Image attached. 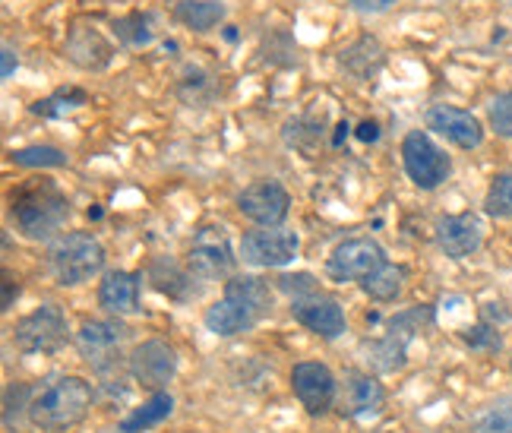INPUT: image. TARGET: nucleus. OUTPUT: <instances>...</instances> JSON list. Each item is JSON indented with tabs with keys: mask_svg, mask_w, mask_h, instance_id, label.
<instances>
[{
	"mask_svg": "<svg viewBox=\"0 0 512 433\" xmlns=\"http://www.w3.org/2000/svg\"><path fill=\"white\" fill-rule=\"evenodd\" d=\"M291 317L323 339H339L345 332L342 304L323 291H310V294H301V298H291Z\"/></svg>",
	"mask_w": 512,
	"mask_h": 433,
	"instance_id": "f8f14e48",
	"label": "nucleus"
},
{
	"mask_svg": "<svg viewBox=\"0 0 512 433\" xmlns=\"http://www.w3.org/2000/svg\"><path fill=\"white\" fill-rule=\"evenodd\" d=\"M98 304H102L114 317H127V313L140 310V275L136 272H108L102 285H98Z\"/></svg>",
	"mask_w": 512,
	"mask_h": 433,
	"instance_id": "f3484780",
	"label": "nucleus"
},
{
	"mask_svg": "<svg viewBox=\"0 0 512 433\" xmlns=\"http://www.w3.org/2000/svg\"><path fill=\"white\" fill-rule=\"evenodd\" d=\"M291 386H294V396H298V402L310 415H326L332 402H336V377H332L326 364H317V361L294 364Z\"/></svg>",
	"mask_w": 512,
	"mask_h": 433,
	"instance_id": "ddd939ff",
	"label": "nucleus"
},
{
	"mask_svg": "<svg viewBox=\"0 0 512 433\" xmlns=\"http://www.w3.org/2000/svg\"><path fill=\"white\" fill-rule=\"evenodd\" d=\"M127 336L130 329L117 320H86L76 332V348L98 373H108L121 361V345Z\"/></svg>",
	"mask_w": 512,
	"mask_h": 433,
	"instance_id": "0eeeda50",
	"label": "nucleus"
},
{
	"mask_svg": "<svg viewBox=\"0 0 512 433\" xmlns=\"http://www.w3.org/2000/svg\"><path fill=\"white\" fill-rule=\"evenodd\" d=\"M487 212L497 215V219H509L512 215V171L494 177V184L487 190V200H484Z\"/></svg>",
	"mask_w": 512,
	"mask_h": 433,
	"instance_id": "a878e982",
	"label": "nucleus"
},
{
	"mask_svg": "<svg viewBox=\"0 0 512 433\" xmlns=\"http://www.w3.org/2000/svg\"><path fill=\"white\" fill-rule=\"evenodd\" d=\"M427 127L433 133L446 136L449 143H456L459 149H478L484 143V127L471 111L456 108V105H433L427 111Z\"/></svg>",
	"mask_w": 512,
	"mask_h": 433,
	"instance_id": "2eb2a0df",
	"label": "nucleus"
},
{
	"mask_svg": "<svg viewBox=\"0 0 512 433\" xmlns=\"http://www.w3.org/2000/svg\"><path fill=\"white\" fill-rule=\"evenodd\" d=\"M10 219L29 241H45L70 219V200L54 181H29L10 193Z\"/></svg>",
	"mask_w": 512,
	"mask_h": 433,
	"instance_id": "f03ea898",
	"label": "nucleus"
},
{
	"mask_svg": "<svg viewBox=\"0 0 512 433\" xmlns=\"http://www.w3.org/2000/svg\"><path fill=\"white\" fill-rule=\"evenodd\" d=\"M48 263H51V272H54L57 285L76 288V285L89 282L92 275L102 272V266H105V247L98 244L92 234H86V231H70V234H64V238H57L51 244Z\"/></svg>",
	"mask_w": 512,
	"mask_h": 433,
	"instance_id": "20e7f679",
	"label": "nucleus"
},
{
	"mask_svg": "<svg viewBox=\"0 0 512 433\" xmlns=\"http://www.w3.org/2000/svg\"><path fill=\"white\" fill-rule=\"evenodd\" d=\"M392 0H351L354 10H386Z\"/></svg>",
	"mask_w": 512,
	"mask_h": 433,
	"instance_id": "7c9ffc66",
	"label": "nucleus"
},
{
	"mask_svg": "<svg viewBox=\"0 0 512 433\" xmlns=\"http://www.w3.org/2000/svg\"><path fill=\"white\" fill-rule=\"evenodd\" d=\"M279 288L288 291V294H294V298H301V294L317 291V285H313V279H310L307 272H301V275H282V279H279Z\"/></svg>",
	"mask_w": 512,
	"mask_h": 433,
	"instance_id": "c85d7f7f",
	"label": "nucleus"
},
{
	"mask_svg": "<svg viewBox=\"0 0 512 433\" xmlns=\"http://www.w3.org/2000/svg\"><path fill=\"white\" fill-rule=\"evenodd\" d=\"M358 140H361V143H377V140H380V127L373 124V121H364V124L358 127Z\"/></svg>",
	"mask_w": 512,
	"mask_h": 433,
	"instance_id": "c756f323",
	"label": "nucleus"
},
{
	"mask_svg": "<svg viewBox=\"0 0 512 433\" xmlns=\"http://www.w3.org/2000/svg\"><path fill=\"white\" fill-rule=\"evenodd\" d=\"M238 209L244 219L256 222L260 228H279L288 219L291 196L279 181H253L238 196Z\"/></svg>",
	"mask_w": 512,
	"mask_h": 433,
	"instance_id": "9b49d317",
	"label": "nucleus"
},
{
	"mask_svg": "<svg viewBox=\"0 0 512 433\" xmlns=\"http://www.w3.org/2000/svg\"><path fill=\"white\" fill-rule=\"evenodd\" d=\"M92 408V386L83 377H54L35 389L29 402V418L42 430H67L76 427Z\"/></svg>",
	"mask_w": 512,
	"mask_h": 433,
	"instance_id": "7ed1b4c3",
	"label": "nucleus"
},
{
	"mask_svg": "<svg viewBox=\"0 0 512 433\" xmlns=\"http://www.w3.org/2000/svg\"><path fill=\"white\" fill-rule=\"evenodd\" d=\"M130 373L136 383H143L146 389L162 392L165 383H171V377L177 373V351L159 339L136 345L130 354Z\"/></svg>",
	"mask_w": 512,
	"mask_h": 433,
	"instance_id": "4468645a",
	"label": "nucleus"
},
{
	"mask_svg": "<svg viewBox=\"0 0 512 433\" xmlns=\"http://www.w3.org/2000/svg\"><path fill=\"white\" fill-rule=\"evenodd\" d=\"M10 73H13V51L4 48V76H10Z\"/></svg>",
	"mask_w": 512,
	"mask_h": 433,
	"instance_id": "473e14b6",
	"label": "nucleus"
},
{
	"mask_svg": "<svg viewBox=\"0 0 512 433\" xmlns=\"http://www.w3.org/2000/svg\"><path fill=\"white\" fill-rule=\"evenodd\" d=\"M437 244L452 260L471 257L484 244V222L475 212L446 215V219L437 222Z\"/></svg>",
	"mask_w": 512,
	"mask_h": 433,
	"instance_id": "dca6fc26",
	"label": "nucleus"
},
{
	"mask_svg": "<svg viewBox=\"0 0 512 433\" xmlns=\"http://www.w3.org/2000/svg\"><path fill=\"white\" fill-rule=\"evenodd\" d=\"M187 263H190V272H196L200 279H225V275H231L238 257H234V250H231L228 231L222 225H206L196 231Z\"/></svg>",
	"mask_w": 512,
	"mask_h": 433,
	"instance_id": "1a4fd4ad",
	"label": "nucleus"
},
{
	"mask_svg": "<svg viewBox=\"0 0 512 433\" xmlns=\"http://www.w3.org/2000/svg\"><path fill=\"white\" fill-rule=\"evenodd\" d=\"M475 433H512V402L503 399L497 405H490L475 421Z\"/></svg>",
	"mask_w": 512,
	"mask_h": 433,
	"instance_id": "bb28decb",
	"label": "nucleus"
},
{
	"mask_svg": "<svg viewBox=\"0 0 512 433\" xmlns=\"http://www.w3.org/2000/svg\"><path fill=\"white\" fill-rule=\"evenodd\" d=\"M405 266H396V263H383L373 275L361 282L364 294H370L373 301H392L402 294V285H405Z\"/></svg>",
	"mask_w": 512,
	"mask_h": 433,
	"instance_id": "4be33fe9",
	"label": "nucleus"
},
{
	"mask_svg": "<svg viewBox=\"0 0 512 433\" xmlns=\"http://www.w3.org/2000/svg\"><path fill=\"white\" fill-rule=\"evenodd\" d=\"M4 288H7V294H4V310H10L13 307V291L19 294V285L13 288V279H10V275H4Z\"/></svg>",
	"mask_w": 512,
	"mask_h": 433,
	"instance_id": "2f4dec72",
	"label": "nucleus"
},
{
	"mask_svg": "<svg viewBox=\"0 0 512 433\" xmlns=\"http://www.w3.org/2000/svg\"><path fill=\"white\" fill-rule=\"evenodd\" d=\"M342 405L351 418H370V415H380L383 405H386V392L383 386L367 377V373H348L345 377V396Z\"/></svg>",
	"mask_w": 512,
	"mask_h": 433,
	"instance_id": "a211bd4d",
	"label": "nucleus"
},
{
	"mask_svg": "<svg viewBox=\"0 0 512 433\" xmlns=\"http://www.w3.org/2000/svg\"><path fill=\"white\" fill-rule=\"evenodd\" d=\"M301 247L298 231L291 228H256L247 231L244 241H241V257L250 266H260V269H279L288 266L294 260V253Z\"/></svg>",
	"mask_w": 512,
	"mask_h": 433,
	"instance_id": "6e6552de",
	"label": "nucleus"
},
{
	"mask_svg": "<svg viewBox=\"0 0 512 433\" xmlns=\"http://www.w3.org/2000/svg\"><path fill=\"white\" fill-rule=\"evenodd\" d=\"M174 19L193 32H212L225 19V4L222 0H181L174 7Z\"/></svg>",
	"mask_w": 512,
	"mask_h": 433,
	"instance_id": "aec40b11",
	"label": "nucleus"
},
{
	"mask_svg": "<svg viewBox=\"0 0 512 433\" xmlns=\"http://www.w3.org/2000/svg\"><path fill=\"white\" fill-rule=\"evenodd\" d=\"M117 29V38H121L124 45H133V48H140V45H149L152 42V16L149 13H130L124 19H117L114 23Z\"/></svg>",
	"mask_w": 512,
	"mask_h": 433,
	"instance_id": "393cba45",
	"label": "nucleus"
},
{
	"mask_svg": "<svg viewBox=\"0 0 512 433\" xmlns=\"http://www.w3.org/2000/svg\"><path fill=\"white\" fill-rule=\"evenodd\" d=\"M13 162L19 168H64L67 155L57 146H26L13 152Z\"/></svg>",
	"mask_w": 512,
	"mask_h": 433,
	"instance_id": "b1692460",
	"label": "nucleus"
},
{
	"mask_svg": "<svg viewBox=\"0 0 512 433\" xmlns=\"http://www.w3.org/2000/svg\"><path fill=\"white\" fill-rule=\"evenodd\" d=\"M86 102H89L86 89H80V86H64V89H57L54 95L42 98V102H35V105H32V114L48 117V121H57V117H64V114L76 111V108L86 105Z\"/></svg>",
	"mask_w": 512,
	"mask_h": 433,
	"instance_id": "5701e85b",
	"label": "nucleus"
},
{
	"mask_svg": "<svg viewBox=\"0 0 512 433\" xmlns=\"http://www.w3.org/2000/svg\"><path fill=\"white\" fill-rule=\"evenodd\" d=\"M402 165L421 190H437L452 171L449 155L424 130H411L402 140Z\"/></svg>",
	"mask_w": 512,
	"mask_h": 433,
	"instance_id": "39448f33",
	"label": "nucleus"
},
{
	"mask_svg": "<svg viewBox=\"0 0 512 433\" xmlns=\"http://www.w3.org/2000/svg\"><path fill=\"white\" fill-rule=\"evenodd\" d=\"M490 127L500 136H512V92H503L490 102Z\"/></svg>",
	"mask_w": 512,
	"mask_h": 433,
	"instance_id": "cd10ccee",
	"label": "nucleus"
},
{
	"mask_svg": "<svg viewBox=\"0 0 512 433\" xmlns=\"http://www.w3.org/2000/svg\"><path fill=\"white\" fill-rule=\"evenodd\" d=\"M272 310V288L260 275H238L225 282V298L206 310V329L215 336L231 339L253 329Z\"/></svg>",
	"mask_w": 512,
	"mask_h": 433,
	"instance_id": "f257e3e1",
	"label": "nucleus"
},
{
	"mask_svg": "<svg viewBox=\"0 0 512 433\" xmlns=\"http://www.w3.org/2000/svg\"><path fill=\"white\" fill-rule=\"evenodd\" d=\"M171 408H174V399L168 392H152L149 402H143L133 415H127L121 421V433H143L149 427H159L171 415Z\"/></svg>",
	"mask_w": 512,
	"mask_h": 433,
	"instance_id": "412c9836",
	"label": "nucleus"
},
{
	"mask_svg": "<svg viewBox=\"0 0 512 433\" xmlns=\"http://www.w3.org/2000/svg\"><path fill=\"white\" fill-rule=\"evenodd\" d=\"M64 51L70 61L83 70H102L111 61V45L95 29H73Z\"/></svg>",
	"mask_w": 512,
	"mask_h": 433,
	"instance_id": "6ab92c4d",
	"label": "nucleus"
},
{
	"mask_svg": "<svg viewBox=\"0 0 512 433\" xmlns=\"http://www.w3.org/2000/svg\"><path fill=\"white\" fill-rule=\"evenodd\" d=\"M386 263V253L377 241L370 238H351L332 250L326 260V275L332 282H364Z\"/></svg>",
	"mask_w": 512,
	"mask_h": 433,
	"instance_id": "9d476101",
	"label": "nucleus"
},
{
	"mask_svg": "<svg viewBox=\"0 0 512 433\" xmlns=\"http://www.w3.org/2000/svg\"><path fill=\"white\" fill-rule=\"evenodd\" d=\"M67 342V317L57 304H42L13 329V345L23 354H48Z\"/></svg>",
	"mask_w": 512,
	"mask_h": 433,
	"instance_id": "423d86ee",
	"label": "nucleus"
}]
</instances>
